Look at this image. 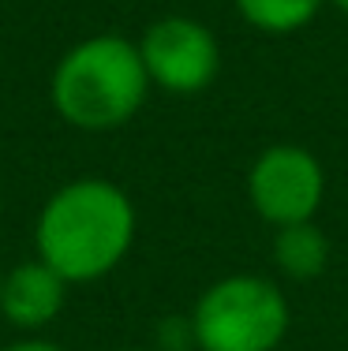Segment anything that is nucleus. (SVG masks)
<instances>
[{"label":"nucleus","instance_id":"8","mask_svg":"<svg viewBox=\"0 0 348 351\" xmlns=\"http://www.w3.org/2000/svg\"><path fill=\"white\" fill-rule=\"evenodd\" d=\"M240 19L251 30L270 38H285L296 30L311 27L314 15L326 8V0H232Z\"/></svg>","mask_w":348,"mask_h":351},{"label":"nucleus","instance_id":"6","mask_svg":"<svg viewBox=\"0 0 348 351\" xmlns=\"http://www.w3.org/2000/svg\"><path fill=\"white\" fill-rule=\"evenodd\" d=\"M64 299H68V280L49 269L41 258L15 262L0 280V317L27 337L49 329L60 317Z\"/></svg>","mask_w":348,"mask_h":351},{"label":"nucleus","instance_id":"10","mask_svg":"<svg viewBox=\"0 0 348 351\" xmlns=\"http://www.w3.org/2000/svg\"><path fill=\"white\" fill-rule=\"evenodd\" d=\"M326 4H334L337 12H345V15H348V0H326Z\"/></svg>","mask_w":348,"mask_h":351},{"label":"nucleus","instance_id":"3","mask_svg":"<svg viewBox=\"0 0 348 351\" xmlns=\"http://www.w3.org/2000/svg\"><path fill=\"white\" fill-rule=\"evenodd\" d=\"M187 322L198 351H277L292 325V306L277 280L229 273L195 299Z\"/></svg>","mask_w":348,"mask_h":351},{"label":"nucleus","instance_id":"9","mask_svg":"<svg viewBox=\"0 0 348 351\" xmlns=\"http://www.w3.org/2000/svg\"><path fill=\"white\" fill-rule=\"evenodd\" d=\"M0 351H64V348L53 344V340H45V337H23V340H12V344H4Z\"/></svg>","mask_w":348,"mask_h":351},{"label":"nucleus","instance_id":"5","mask_svg":"<svg viewBox=\"0 0 348 351\" xmlns=\"http://www.w3.org/2000/svg\"><path fill=\"white\" fill-rule=\"evenodd\" d=\"M150 86L176 97H195L221 75V41L202 19L161 15L135 41Z\"/></svg>","mask_w":348,"mask_h":351},{"label":"nucleus","instance_id":"4","mask_svg":"<svg viewBox=\"0 0 348 351\" xmlns=\"http://www.w3.org/2000/svg\"><path fill=\"white\" fill-rule=\"evenodd\" d=\"M326 198V169L300 142H273L247 169V202L270 224L314 221Z\"/></svg>","mask_w":348,"mask_h":351},{"label":"nucleus","instance_id":"7","mask_svg":"<svg viewBox=\"0 0 348 351\" xmlns=\"http://www.w3.org/2000/svg\"><path fill=\"white\" fill-rule=\"evenodd\" d=\"M270 258H273V265H277L281 277L314 280V277H322L326 265H329V239L314 221L285 224V228H273Z\"/></svg>","mask_w":348,"mask_h":351},{"label":"nucleus","instance_id":"1","mask_svg":"<svg viewBox=\"0 0 348 351\" xmlns=\"http://www.w3.org/2000/svg\"><path fill=\"white\" fill-rule=\"evenodd\" d=\"M135 232L139 213L128 191L105 176H79L41 202L34 247L41 262L68 284H94L124 265Z\"/></svg>","mask_w":348,"mask_h":351},{"label":"nucleus","instance_id":"2","mask_svg":"<svg viewBox=\"0 0 348 351\" xmlns=\"http://www.w3.org/2000/svg\"><path fill=\"white\" fill-rule=\"evenodd\" d=\"M150 97V75L139 45L120 34L76 41L49 75V105L76 131H116L139 116Z\"/></svg>","mask_w":348,"mask_h":351},{"label":"nucleus","instance_id":"13","mask_svg":"<svg viewBox=\"0 0 348 351\" xmlns=\"http://www.w3.org/2000/svg\"><path fill=\"white\" fill-rule=\"evenodd\" d=\"M0 280H4V273H0Z\"/></svg>","mask_w":348,"mask_h":351},{"label":"nucleus","instance_id":"12","mask_svg":"<svg viewBox=\"0 0 348 351\" xmlns=\"http://www.w3.org/2000/svg\"><path fill=\"white\" fill-rule=\"evenodd\" d=\"M0 213H4V187H0Z\"/></svg>","mask_w":348,"mask_h":351},{"label":"nucleus","instance_id":"11","mask_svg":"<svg viewBox=\"0 0 348 351\" xmlns=\"http://www.w3.org/2000/svg\"><path fill=\"white\" fill-rule=\"evenodd\" d=\"M113 351H157V348H113Z\"/></svg>","mask_w":348,"mask_h":351}]
</instances>
